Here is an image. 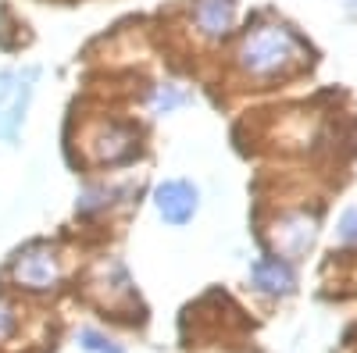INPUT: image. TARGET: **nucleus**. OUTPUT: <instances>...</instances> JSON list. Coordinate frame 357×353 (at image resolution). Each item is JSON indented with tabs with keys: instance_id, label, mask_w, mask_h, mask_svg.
Wrapping results in <instances>:
<instances>
[{
	"instance_id": "f257e3e1",
	"label": "nucleus",
	"mask_w": 357,
	"mask_h": 353,
	"mask_svg": "<svg viewBox=\"0 0 357 353\" xmlns=\"http://www.w3.org/2000/svg\"><path fill=\"white\" fill-rule=\"evenodd\" d=\"M301 61H304V47L282 25H257V29H250L243 47H240V65L250 75H257V79L286 75Z\"/></svg>"
},
{
	"instance_id": "f03ea898",
	"label": "nucleus",
	"mask_w": 357,
	"mask_h": 353,
	"mask_svg": "<svg viewBox=\"0 0 357 353\" xmlns=\"http://www.w3.org/2000/svg\"><path fill=\"white\" fill-rule=\"evenodd\" d=\"M15 282L25 289H54L61 282V264H57L50 246H29L18 260H15Z\"/></svg>"
},
{
	"instance_id": "7ed1b4c3",
	"label": "nucleus",
	"mask_w": 357,
	"mask_h": 353,
	"mask_svg": "<svg viewBox=\"0 0 357 353\" xmlns=\"http://www.w3.org/2000/svg\"><path fill=\"white\" fill-rule=\"evenodd\" d=\"M154 207H158V214H161L165 221L183 225V221H190L193 211H197V189H193L190 182H178V179L161 182V186L154 189Z\"/></svg>"
},
{
	"instance_id": "20e7f679",
	"label": "nucleus",
	"mask_w": 357,
	"mask_h": 353,
	"mask_svg": "<svg viewBox=\"0 0 357 353\" xmlns=\"http://www.w3.org/2000/svg\"><path fill=\"white\" fill-rule=\"evenodd\" d=\"M272 240H275L279 253H286V257L304 253V250L314 243V218H307V214H289V218H282V221L275 225V232H272Z\"/></svg>"
},
{
	"instance_id": "39448f33",
	"label": "nucleus",
	"mask_w": 357,
	"mask_h": 353,
	"mask_svg": "<svg viewBox=\"0 0 357 353\" xmlns=\"http://www.w3.org/2000/svg\"><path fill=\"white\" fill-rule=\"evenodd\" d=\"M89 154H93L97 164H118V161H129L136 154V139L118 129V125H107L93 136V143H89Z\"/></svg>"
},
{
	"instance_id": "423d86ee",
	"label": "nucleus",
	"mask_w": 357,
	"mask_h": 353,
	"mask_svg": "<svg viewBox=\"0 0 357 353\" xmlns=\"http://www.w3.org/2000/svg\"><path fill=\"white\" fill-rule=\"evenodd\" d=\"M193 18H197V29L204 36H225L232 22H236V4L232 0H197L193 8Z\"/></svg>"
},
{
	"instance_id": "0eeeda50",
	"label": "nucleus",
	"mask_w": 357,
	"mask_h": 353,
	"mask_svg": "<svg viewBox=\"0 0 357 353\" xmlns=\"http://www.w3.org/2000/svg\"><path fill=\"white\" fill-rule=\"evenodd\" d=\"M250 275H254V285L261 292H272V297H286V292H293V268L286 260H279V257L257 260L250 268Z\"/></svg>"
},
{
	"instance_id": "6e6552de",
	"label": "nucleus",
	"mask_w": 357,
	"mask_h": 353,
	"mask_svg": "<svg viewBox=\"0 0 357 353\" xmlns=\"http://www.w3.org/2000/svg\"><path fill=\"white\" fill-rule=\"evenodd\" d=\"M79 343H82V350H89V353H122L118 346H111V339H104L100 332H79Z\"/></svg>"
},
{
	"instance_id": "1a4fd4ad",
	"label": "nucleus",
	"mask_w": 357,
	"mask_h": 353,
	"mask_svg": "<svg viewBox=\"0 0 357 353\" xmlns=\"http://www.w3.org/2000/svg\"><path fill=\"white\" fill-rule=\"evenodd\" d=\"M183 100H186V97L178 93L175 86H161V90L154 93V111H158V114H161V111H172V107L183 104Z\"/></svg>"
},
{
	"instance_id": "9d476101",
	"label": "nucleus",
	"mask_w": 357,
	"mask_h": 353,
	"mask_svg": "<svg viewBox=\"0 0 357 353\" xmlns=\"http://www.w3.org/2000/svg\"><path fill=\"white\" fill-rule=\"evenodd\" d=\"M340 240L347 246H357V207H350L343 218H340Z\"/></svg>"
},
{
	"instance_id": "9b49d317",
	"label": "nucleus",
	"mask_w": 357,
	"mask_h": 353,
	"mask_svg": "<svg viewBox=\"0 0 357 353\" xmlns=\"http://www.w3.org/2000/svg\"><path fill=\"white\" fill-rule=\"evenodd\" d=\"M11 332H15V314L4 300H0V339H8Z\"/></svg>"
}]
</instances>
